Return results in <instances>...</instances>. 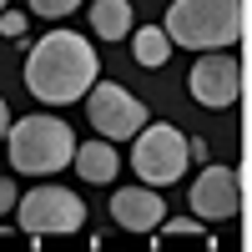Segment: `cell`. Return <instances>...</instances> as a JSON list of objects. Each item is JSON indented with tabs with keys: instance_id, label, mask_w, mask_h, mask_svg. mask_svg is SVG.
<instances>
[{
	"instance_id": "9a60e30c",
	"label": "cell",
	"mask_w": 252,
	"mask_h": 252,
	"mask_svg": "<svg viewBox=\"0 0 252 252\" xmlns=\"http://www.w3.org/2000/svg\"><path fill=\"white\" fill-rule=\"evenodd\" d=\"M81 5V0H31V10L35 15H46V20H61V15H71Z\"/></svg>"
},
{
	"instance_id": "5bb4252c",
	"label": "cell",
	"mask_w": 252,
	"mask_h": 252,
	"mask_svg": "<svg viewBox=\"0 0 252 252\" xmlns=\"http://www.w3.org/2000/svg\"><path fill=\"white\" fill-rule=\"evenodd\" d=\"M157 227H161V237H197V232H202L192 217H161Z\"/></svg>"
},
{
	"instance_id": "8992f818",
	"label": "cell",
	"mask_w": 252,
	"mask_h": 252,
	"mask_svg": "<svg viewBox=\"0 0 252 252\" xmlns=\"http://www.w3.org/2000/svg\"><path fill=\"white\" fill-rule=\"evenodd\" d=\"M81 101H86V121L96 126V136H106V141H131L146 126V106L126 86H116V81H91V91Z\"/></svg>"
},
{
	"instance_id": "6da1fadb",
	"label": "cell",
	"mask_w": 252,
	"mask_h": 252,
	"mask_svg": "<svg viewBox=\"0 0 252 252\" xmlns=\"http://www.w3.org/2000/svg\"><path fill=\"white\" fill-rule=\"evenodd\" d=\"M96 81V51L86 35L76 31H51L35 40V51L26 56V86L46 106H71L91 91Z\"/></svg>"
},
{
	"instance_id": "7c38bea8",
	"label": "cell",
	"mask_w": 252,
	"mask_h": 252,
	"mask_svg": "<svg viewBox=\"0 0 252 252\" xmlns=\"http://www.w3.org/2000/svg\"><path fill=\"white\" fill-rule=\"evenodd\" d=\"M131 56H136V66L157 71V66L172 61V40H166L161 26H141V31H131Z\"/></svg>"
},
{
	"instance_id": "2e32d148",
	"label": "cell",
	"mask_w": 252,
	"mask_h": 252,
	"mask_svg": "<svg viewBox=\"0 0 252 252\" xmlns=\"http://www.w3.org/2000/svg\"><path fill=\"white\" fill-rule=\"evenodd\" d=\"M5 212H15V182L0 177V217H5Z\"/></svg>"
},
{
	"instance_id": "5b68a950",
	"label": "cell",
	"mask_w": 252,
	"mask_h": 252,
	"mask_svg": "<svg viewBox=\"0 0 252 252\" xmlns=\"http://www.w3.org/2000/svg\"><path fill=\"white\" fill-rule=\"evenodd\" d=\"M15 207H20V232H31L35 242L81 232V222H86V202L66 187H35V192L15 197Z\"/></svg>"
},
{
	"instance_id": "277c9868",
	"label": "cell",
	"mask_w": 252,
	"mask_h": 252,
	"mask_svg": "<svg viewBox=\"0 0 252 252\" xmlns=\"http://www.w3.org/2000/svg\"><path fill=\"white\" fill-rule=\"evenodd\" d=\"M131 166H136V182L146 187H172L182 182L187 172V136L166 121H152L136 131V146H131Z\"/></svg>"
},
{
	"instance_id": "3957f363",
	"label": "cell",
	"mask_w": 252,
	"mask_h": 252,
	"mask_svg": "<svg viewBox=\"0 0 252 252\" xmlns=\"http://www.w3.org/2000/svg\"><path fill=\"white\" fill-rule=\"evenodd\" d=\"M5 146H10V166L26 177H51L71 161L76 152V136L71 126L51 116V111H35V116H20L5 126Z\"/></svg>"
},
{
	"instance_id": "ac0fdd59",
	"label": "cell",
	"mask_w": 252,
	"mask_h": 252,
	"mask_svg": "<svg viewBox=\"0 0 252 252\" xmlns=\"http://www.w3.org/2000/svg\"><path fill=\"white\" fill-rule=\"evenodd\" d=\"M0 10H5V0H0Z\"/></svg>"
},
{
	"instance_id": "4fadbf2b",
	"label": "cell",
	"mask_w": 252,
	"mask_h": 252,
	"mask_svg": "<svg viewBox=\"0 0 252 252\" xmlns=\"http://www.w3.org/2000/svg\"><path fill=\"white\" fill-rule=\"evenodd\" d=\"M26 31H31V20L20 15V10H10V5L0 10V35H5V40H20V35H26Z\"/></svg>"
},
{
	"instance_id": "ba28073f",
	"label": "cell",
	"mask_w": 252,
	"mask_h": 252,
	"mask_svg": "<svg viewBox=\"0 0 252 252\" xmlns=\"http://www.w3.org/2000/svg\"><path fill=\"white\" fill-rule=\"evenodd\" d=\"M242 207V182L232 166H207V172L192 182V212L207 217V222H227L237 217Z\"/></svg>"
},
{
	"instance_id": "7a4b0ae2",
	"label": "cell",
	"mask_w": 252,
	"mask_h": 252,
	"mask_svg": "<svg viewBox=\"0 0 252 252\" xmlns=\"http://www.w3.org/2000/svg\"><path fill=\"white\" fill-rule=\"evenodd\" d=\"M161 31L187 51H227L242 35V0H177Z\"/></svg>"
},
{
	"instance_id": "30bf717a",
	"label": "cell",
	"mask_w": 252,
	"mask_h": 252,
	"mask_svg": "<svg viewBox=\"0 0 252 252\" xmlns=\"http://www.w3.org/2000/svg\"><path fill=\"white\" fill-rule=\"evenodd\" d=\"M71 166L81 172V182H116L121 157H116V146H111L106 136H96V141H76Z\"/></svg>"
},
{
	"instance_id": "52a82bcc",
	"label": "cell",
	"mask_w": 252,
	"mask_h": 252,
	"mask_svg": "<svg viewBox=\"0 0 252 252\" xmlns=\"http://www.w3.org/2000/svg\"><path fill=\"white\" fill-rule=\"evenodd\" d=\"M187 86H192V101H202L207 111H227L242 96V66H237V56L232 51H202L192 76H187Z\"/></svg>"
},
{
	"instance_id": "e0dca14e",
	"label": "cell",
	"mask_w": 252,
	"mask_h": 252,
	"mask_svg": "<svg viewBox=\"0 0 252 252\" xmlns=\"http://www.w3.org/2000/svg\"><path fill=\"white\" fill-rule=\"evenodd\" d=\"M5 126H10V111H5V101H0V141H5Z\"/></svg>"
},
{
	"instance_id": "8fae6325",
	"label": "cell",
	"mask_w": 252,
	"mask_h": 252,
	"mask_svg": "<svg viewBox=\"0 0 252 252\" xmlns=\"http://www.w3.org/2000/svg\"><path fill=\"white\" fill-rule=\"evenodd\" d=\"M91 31L101 40H126L131 35V5L126 0H96L91 5Z\"/></svg>"
},
{
	"instance_id": "9c48e42d",
	"label": "cell",
	"mask_w": 252,
	"mask_h": 252,
	"mask_svg": "<svg viewBox=\"0 0 252 252\" xmlns=\"http://www.w3.org/2000/svg\"><path fill=\"white\" fill-rule=\"evenodd\" d=\"M111 217H116L121 232H152V227L166 217V202L146 182H136V187H126V192L111 197Z\"/></svg>"
}]
</instances>
